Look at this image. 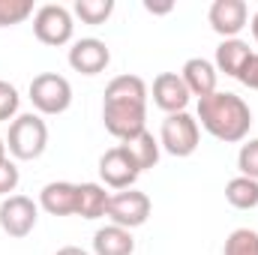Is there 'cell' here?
I'll return each instance as SVG.
<instances>
[{
	"mask_svg": "<svg viewBox=\"0 0 258 255\" xmlns=\"http://www.w3.org/2000/svg\"><path fill=\"white\" fill-rule=\"evenodd\" d=\"M102 123L120 144L147 129V84L141 75H117L105 87Z\"/></svg>",
	"mask_w": 258,
	"mask_h": 255,
	"instance_id": "cell-1",
	"label": "cell"
},
{
	"mask_svg": "<svg viewBox=\"0 0 258 255\" xmlns=\"http://www.w3.org/2000/svg\"><path fill=\"white\" fill-rule=\"evenodd\" d=\"M195 120L216 141L237 144L252 129V111H249L243 96L228 93V90H216V93L198 99V117Z\"/></svg>",
	"mask_w": 258,
	"mask_h": 255,
	"instance_id": "cell-2",
	"label": "cell"
},
{
	"mask_svg": "<svg viewBox=\"0 0 258 255\" xmlns=\"http://www.w3.org/2000/svg\"><path fill=\"white\" fill-rule=\"evenodd\" d=\"M48 147V126L42 120V114H18L12 123H9V135H6V150L21 159V162H30V159H39Z\"/></svg>",
	"mask_w": 258,
	"mask_h": 255,
	"instance_id": "cell-3",
	"label": "cell"
},
{
	"mask_svg": "<svg viewBox=\"0 0 258 255\" xmlns=\"http://www.w3.org/2000/svg\"><path fill=\"white\" fill-rule=\"evenodd\" d=\"M30 102L36 114H63L72 105V84L57 72H39L30 81Z\"/></svg>",
	"mask_w": 258,
	"mask_h": 255,
	"instance_id": "cell-4",
	"label": "cell"
},
{
	"mask_svg": "<svg viewBox=\"0 0 258 255\" xmlns=\"http://www.w3.org/2000/svg\"><path fill=\"white\" fill-rule=\"evenodd\" d=\"M198 141H201V129L189 111H180V114H168L162 120L159 129V147L177 159H186L198 150Z\"/></svg>",
	"mask_w": 258,
	"mask_h": 255,
	"instance_id": "cell-5",
	"label": "cell"
},
{
	"mask_svg": "<svg viewBox=\"0 0 258 255\" xmlns=\"http://www.w3.org/2000/svg\"><path fill=\"white\" fill-rule=\"evenodd\" d=\"M33 33L42 45H51V48H60L66 42H72V33H75V18L72 12L60 6V3H45L33 12Z\"/></svg>",
	"mask_w": 258,
	"mask_h": 255,
	"instance_id": "cell-6",
	"label": "cell"
},
{
	"mask_svg": "<svg viewBox=\"0 0 258 255\" xmlns=\"http://www.w3.org/2000/svg\"><path fill=\"white\" fill-rule=\"evenodd\" d=\"M36 222H39V204L33 198H27V195H9V198L0 201V228L9 237H15V240L27 237L36 228Z\"/></svg>",
	"mask_w": 258,
	"mask_h": 255,
	"instance_id": "cell-7",
	"label": "cell"
},
{
	"mask_svg": "<svg viewBox=\"0 0 258 255\" xmlns=\"http://www.w3.org/2000/svg\"><path fill=\"white\" fill-rule=\"evenodd\" d=\"M150 195L147 192H138L135 186L132 189H123L117 192V195H111V201H108V219L114 222V225H120V228H141L147 219H150Z\"/></svg>",
	"mask_w": 258,
	"mask_h": 255,
	"instance_id": "cell-8",
	"label": "cell"
},
{
	"mask_svg": "<svg viewBox=\"0 0 258 255\" xmlns=\"http://www.w3.org/2000/svg\"><path fill=\"white\" fill-rule=\"evenodd\" d=\"M138 165L132 162V156L126 153L123 144L105 150L99 156V177H102V186H111V189L123 192V189H132L135 180H138Z\"/></svg>",
	"mask_w": 258,
	"mask_h": 255,
	"instance_id": "cell-9",
	"label": "cell"
},
{
	"mask_svg": "<svg viewBox=\"0 0 258 255\" xmlns=\"http://www.w3.org/2000/svg\"><path fill=\"white\" fill-rule=\"evenodd\" d=\"M207 21L222 39H237V33L249 21V6L243 0H213L207 9Z\"/></svg>",
	"mask_w": 258,
	"mask_h": 255,
	"instance_id": "cell-10",
	"label": "cell"
},
{
	"mask_svg": "<svg viewBox=\"0 0 258 255\" xmlns=\"http://www.w3.org/2000/svg\"><path fill=\"white\" fill-rule=\"evenodd\" d=\"M111 63V51L102 39L96 36H84V39H75L72 48H69V66L81 75H99L105 72Z\"/></svg>",
	"mask_w": 258,
	"mask_h": 255,
	"instance_id": "cell-11",
	"label": "cell"
},
{
	"mask_svg": "<svg viewBox=\"0 0 258 255\" xmlns=\"http://www.w3.org/2000/svg\"><path fill=\"white\" fill-rule=\"evenodd\" d=\"M192 93L186 90L180 72H159L153 78V105L162 108L165 114H180L186 111Z\"/></svg>",
	"mask_w": 258,
	"mask_h": 255,
	"instance_id": "cell-12",
	"label": "cell"
},
{
	"mask_svg": "<svg viewBox=\"0 0 258 255\" xmlns=\"http://www.w3.org/2000/svg\"><path fill=\"white\" fill-rule=\"evenodd\" d=\"M39 207L51 216H75L78 210V183L51 180L39 192Z\"/></svg>",
	"mask_w": 258,
	"mask_h": 255,
	"instance_id": "cell-13",
	"label": "cell"
},
{
	"mask_svg": "<svg viewBox=\"0 0 258 255\" xmlns=\"http://www.w3.org/2000/svg\"><path fill=\"white\" fill-rule=\"evenodd\" d=\"M180 78H183V84H186V90L192 96L204 99V96L216 93L219 72H216V66L210 63V60H204V57H189L183 63V69H180Z\"/></svg>",
	"mask_w": 258,
	"mask_h": 255,
	"instance_id": "cell-14",
	"label": "cell"
},
{
	"mask_svg": "<svg viewBox=\"0 0 258 255\" xmlns=\"http://www.w3.org/2000/svg\"><path fill=\"white\" fill-rule=\"evenodd\" d=\"M255 51L249 48V42H243V39H222L219 45H216V72H225V75H231V78H240V72H243V66L249 63V57H252Z\"/></svg>",
	"mask_w": 258,
	"mask_h": 255,
	"instance_id": "cell-15",
	"label": "cell"
},
{
	"mask_svg": "<svg viewBox=\"0 0 258 255\" xmlns=\"http://www.w3.org/2000/svg\"><path fill=\"white\" fill-rule=\"evenodd\" d=\"M135 252V237L129 228L120 225H102L93 234V255H132Z\"/></svg>",
	"mask_w": 258,
	"mask_h": 255,
	"instance_id": "cell-16",
	"label": "cell"
},
{
	"mask_svg": "<svg viewBox=\"0 0 258 255\" xmlns=\"http://www.w3.org/2000/svg\"><path fill=\"white\" fill-rule=\"evenodd\" d=\"M111 192H105L102 183H78V210L75 216L81 219H99L108 213Z\"/></svg>",
	"mask_w": 258,
	"mask_h": 255,
	"instance_id": "cell-17",
	"label": "cell"
},
{
	"mask_svg": "<svg viewBox=\"0 0 258 255\" xmlns=\"http://www.w3.org/2000/svg\"><path fill=\"white\" fill-rule=\"evenodd\" d=\"M123 147H126V153L132 156V162L138 165V171H150V168H156L159 153H162L159 138H153V132H147V129L138 132L135 138L123 141Z\"/></svg>",
	"mask_w": 258,
	"mask_h": 255,
	"instance_id": "cell-18",
	"label": "cell"
},
{
	"mask_svg": "<svg viewBox=\"0 0 258 255\" xmlns=\"http://www.w3.org/2000/svg\"><path fill=\"white\" fill-rule=\"evenodd\" d=\"M225 201L234 210H255L258 207V180H249L243 174L231 177L225 183Z\"/></svg>",
	"mask_w": 258,
	"mask_h": 255,
	"instance_id": "cell-19",
	"label": "cell"
},
{
	"mask_svg": "<svg viewBox=\"0 0 258 255\" xmlns=\"http://www.w3.org/2000/svg\"><path fill=\"white\" fill-rule=\"evenodd\" d=\"M72 12L84 24H105L114 12V0H75Z\"/></svg>",
	"mask_w": 258,
	"mask_h": 255,
	"instance_id": "cell-20",
	"label": "cell"
},
{
	"mask_svg": "<svg viewBox=\"0 0 258 255\" xmlns=\"http://www.w3.org/2000/svg\"><path fill=\"white\" fill-rule=\"evenodd\" d=\"M222 255H258V231H252V228H234L225 237Z\"/></svg>",
	"mask_w": 258,
	"mask_h": 255,
	"instance_id": "cell-21",
	"label": "cell"
},
{
	"mask_svg": "<svg viewBox=\"0 0 258 255\" xmlns=\"http://www.w3.org/2000/svg\"><path fill=\"white\" fill-rule=\"evenodd\" d=\"M33 15V0H0V27H15Z\"/></svg>",
	"mask_w": 258,
	"mask_h": 255,
	"instance_id": "cell-22",
	"label": "cell"
},
{
	"mask_svg": "<svg viewBox=\"0 0 258 255\" xmlns=\"http://www.w3.org/2000/svg\"><path fill=\"white\" fill-rule=\"evenodd\" d=\"M18 105H21V96H18L15 84H9V81L0 78V123L15 120L18 117Z\"/></svg>",
	"mask_w": 258,
	"mask_h": 255,
	"instance_id": "cell-23",
	"label": "cell"
},
{
	"mask_svg": "<svg viewBox=\"0 0 258 255\" xmlns=\"http://www.w3.org/2000/svg\"><path fill=\"white\" fill-rule=\"evenodd\" d=\"M237 168H240V174H243V177L258 180V138H249L246 144H240Z\"/></svg>",
	"mask_w": 258,
	"mask_h": 255,
	"instance_id": "cell-24",
	"label": "cell"
},
{
	"mask_svg": "<svg viewBox=\"0 0 258 255\" xmlns=\"http://www.w3.org/2000/svg\"><path fill=\"white\" fill-rule=\"evenodd\" d=\"M18 180H21V174H18V165L6 156L3 162H0V198H9L12 192L18 189Z\"/></svg>",
	"mask_w": 258,
	"mask_h": 255,
	"instance_id": "cell-25",
	"label": "cell"
},
{
	"mask_svg": "<svg viewBox=\"0 0 258 255\" xmlns=\"http://www.w3.org/2000/svg\"><path fill=\"white\" fill-rule=\"evenodd\" d=\"M237 81H243L249 90H258V54L249 57V63L243 66V72H240V78Z\"/></svg>",
	"mask_w": 258,
	"mask_h": 255,
	"instance_id": "cell-26",
	"label": "cell"
},
{
	"mask_svg": "<svg viewBox=\"0 0 258 255\" xmlns=\"http://www.w3.org/2000/svg\"><path fill=\"white\" fill-rule=\"evenodd\" d=\"M144 9H147V12H153V15H165V12H171V9H174V3H153V0H147V3H144Z\"/></svg>",
	"mask_w": 258,
	"mask_h": 255,
	"instance_id": "cell-27",
	"label": "cell"
},
{
	"mask_svg": "<svg viewBox=\"0 0 258 255\" xmlns=\"http://www.w3.org/2000/svg\"><path fill=\"white\" fill-rule=\"evenodd\" d=\"M54 255H90L87 249H81V246H60Z\"/></svg>",
	"mask_w": 258,
	"mask_h": 255,
	"instance_id": "cell-28",
	"label": "cell"
},
{
	"mask_svg": "<svg viewBox=\"0 0 258 255\" xmlns=\"http://www.w3.org/2000/svg\"><path fill=\"white\" fill-rule=\"evenodd\" d=\"M249 27H252V36H255V42H258V12L252 15V24H249Z\"/></svg>",
	"mask_w": 258,
	"mask_h": 255,
	"instance_id": "cell-29",
	"label": "cell"
},
{
	"mask_svg": "<svg viewBox=\"0 0 258 255\" xmlns=\"http://www.w3.org/2000/svg\"><path fill=\"white\" fill-rule=\"evenodd\" d=\"M3 159H6V138L0 135V162H3Z\"/></svg>",
	"mask_w": 258,
	"mask_h": 255,
	"instance_id": "cell-30",
	"label": "cell"
}]
</instances>
